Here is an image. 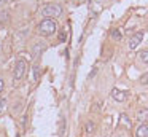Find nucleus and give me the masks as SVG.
<instances>
[{
	"label": "nucleus",
	"instance_id": "f03ea898",
	"mask_svg": "<svg viewBox=\"0 0 148 137\" xmlns=\"http://www.w3.org/2000/svg\"><path fill=\"white\" fill-rule=\"evenodd\" d=\"M42 14L46 16V18L53 19V18H59L62 14V6L58 5V3H48V5L43 6Z\"/></svg>",
	"mask_w": 148,
	"mask_h": 137
},
{
	"label": "nucleus",
	"instance_id": "2eb2a0df",
	"mask_svg": "<svg viewBox=\"0 0 148 137\" xmlns=\"http://www.w3.org/2000/svg\"><path fill=\"white\" fill-rule=\"evenodd\" d=\"M59 38H61V41H65V40H67V32L62 30L61 34H59Z\"/></svg>",
	"mask_w": 148,
	"mask_h": 137
},
{
	"label": "nucleus",
	"instance_id": "39448f33",
	"mask_svg": "<svg viewBox=\"0 0 148 137\" xmlns=\"http://www.w3.org/2000/svg\"><path fill=\"white\" fill-rule=\"evenodd\" d=\"M142 40H143V32H137V34H134L131 37V40H129V48H131V50L137 48L138 45L142 43Z\"/></svg>",
	"mask_w": 148,
	"mask_h": 137
},
{
	"label": "nucleus",
	"instance_id": "6e6552de",
	"mask_svg": "<svg viewBox=\"0 0 148 137\" xmlns=\"http://www.w3.org/2000/svg\"><path fill=\"white\" fill-rule=\"evenodd\" d=\"M137 120L140 121V123H147L148 121V108H138L137 110Z\"/></svg>",
	"mask_w": 148,
	"mask_h": 137
},
{
	"label": "nucleus",
	"instance_id": "a211bd4d",
	"mask_svg": "<svg viewBox=\"0 0 148 137\" xmlns=\"http://www.w3.org/2000/svg\"><path fill=\"white\" fill-rule=\"evenodd\" d=\"M96 72H97V69H92V72H91V73H89V78H92V76H94V75H96Z\"/></svg>",
	"mask_w": 148,
	"mask_h": 137
},
{
	"label": "nucleus",
	"instance_id": "dca6fc26",
	"mask_svg": "<svg viewBox=\"0 0 148 137\" xmlns=\"http://www.w3.org/2000/svg\"><path fill=\"white\" fill-rule=\"evenodd\" d=\"M121 118H123V121H124V123L127 124V126H131V121L127 120V116H126V115H121Z\"/></svg>",
	"mask_w": 148,
	"mask_h": 137
},
{
	"label": "nucleus",
	"instance_id": "6ab92c4d",
	"mask_svg": "<svg viewBox=\"0 0 148 137\" xmlns=\"http://www.w3.org/2000/svg\"><path fill=\"white\" fill-rule=\"evenodd\" d=\"M5 2H7V0H0V3H5Z\"/></svg>",
	"mask_w": 148,
	"mask_h": 137
},
{
	"label": "nucleus",
	"instance_id": "7ed1b4c3",
	"mask_svg": "<svg viewBox=\"0 0 148 137\" xmlns=\"http://www.w3.org/2000/svg\"><path fill=\"white\" fill-rule=\"evenodd\" d=\"M26 70H27V62L24 59H19L14 65V73H13V78L14 81H19L24 75H26Z\"/></svg>",
	"mask_w": 148,
	"mask_h": 137
},
{
	"label": "nucleus",
	"instance_id": "20e7f679",
	"mask_svg": "<svg viewBox=\"0 0 148 137\" xmlns=\"http://www.w3.org/2000/svg\"><path fill=\"white\" fill-rule=\"evenodd\" d=\"M46 50V45L43 43V41H37V43H34L32 50H30V54H32L34 57H38L43 54V51Z\"/></svg>",
	"mask_w": 148,
	"mask_h": 137
},
{
	"label": "nucleus",
	"instance_id": "0eeeda50",
	"mask_svg": "<svg viewBox=\"0 0 148 137\" xmlns=\"http://www.w3.org/2000/svg\"><path fill=\"white\" fill-rule=\"evenodd\" d=\"M135 137H148V124L140 123L138 127L135 129Z\"/></svg>",
	"mask_w": 148,
	"mask_h": 137
},
{
	"label": "nucleus",
	"instance_id": "9d476101",
	"mask_svg": "<svg viewBox=\"0 0 148 137\" xmlns=\"http://www.w3.org/2000/svg\"><path fill=\"white\" fill-rule=\"evenodd\" d=\"M110 35H112V38H113V40H116V41L121 40V32H119V29H112Z\"/></svg>",
	"mask_w": 148,
	"mask_h": 137
},
{
	"label": "nucleus",
	"instance_id": "ddd939ff",
	"mask_svg": "<svg viewBox=\"0 0 148 137\" xmlns=\"http://www.w3.org/2000/svg\"><path fill=\"white\" fill-rule=\"evenodd\" d=\"M8 14H10V13H8L7 10L0 13V22H7V21H8Z\"/></svg>",
	"mask_w": 148,
	"mask_h": 137
},
{
	"label": "nucleus",
	"instance_id": "423d86ee",
	"mask_svg": "<svg viewBox=\"0 0 148 137\" xmlns=\"http://www.w3.org/2000/svg\"><path fill=\"white\" fill-rule=\"evenodd\" d=\"M112 97L115 99V101H118V102H123V101H126V97H127V92L115 88V89H112Z\"/></svg>",
	"mask_w": 148,
	"mask_h": 137
},
{
	"label": "nucleus",
	"instance_id": "9b49d317",
	"mask_svg": "<svg viewBox=\"0 0 148 137\" xmlns=\"http://www.w3.org/2000/svg\"><path fill=\"white\" fill-rule=\"evenodd\" d=\"M84 129H86V132H88V134H92L94 131H96V124H94L92 121H88L86 126H84Z\"/></svg>",
	"mask_w": 148,
	"mask_h": 137
},
{
	"label": "nucleus",
	"instance_id": "f3484780",
	"mask_svg": "<svg viewBox=\"0 0 148 137\" xmlns=\"http://www.w3.org/2000/svg\"><path fill=\"white\" fill-rule=\"evenodd\" d=\"M3 88H5V83H3V78H0V92L3 91Z\"/></svg>",
	"mask_w": 148,
	"mask_h": 137
},
{
	"label": "nucleus",
	"instance_id": "1a4fd4ad",
	"mask_svg": "<svg viewBox=\"0 0 148 137\" xmlns=\"http://www.w3.org/2000/svg\"><path fill=\"white\" fill-rule=\"evenodd\" d=\"M138 61H140L142 64H145V65H148V50L138 53Z\"/></svg>",
	"mask_w": 148,
	"mask_h": 137
},
{
	"label": "nucleus",
	"instance_id": "4468645a",
	"mask_svg": "<svg viewBox=\"0 0 148 137\" xmlns=\"http://www.w3.org/2000/svg\"><path fill=\"white\" fill-rule=\"evenodd\" d=\"M40 75V67L38 65H34V80H37Z\"/></svg>",
	"mask_w": 148,
	"mask_h": 137
},
{
	"label": "nucleus",
	"instance_id": "f257e3e1",
	"mask_svg": "<svg viewBox=\"0 0 148 137\" xmlns=\"http://www.w3.org/2000/svg\"><path fill=\"white\" fill-rule=\"evenodd\" d=\"M56 30H58V24H56L54 19L45 18V19H43V21L38 24V32H40L42 35H46V37L56 34Z\"/></svg>",
	"mask_w": 148,
	"mask_h": 137
},
{
	"label": "nucleus",
	"instance_id": "f8f14e48",
	"mask_svg": "<svg viewBox=\"0 0 148 137\" xmlns=\"http://www.w3.org/2000/svg\"><path fill=\"white\" fill-rule=\"evenodd\" d=\"M5 108H7V99H5V97H0V115L5 112Z\"/></svg>",
	"mask_w": 148,
	"mask_h": 137
}]
</instances>
